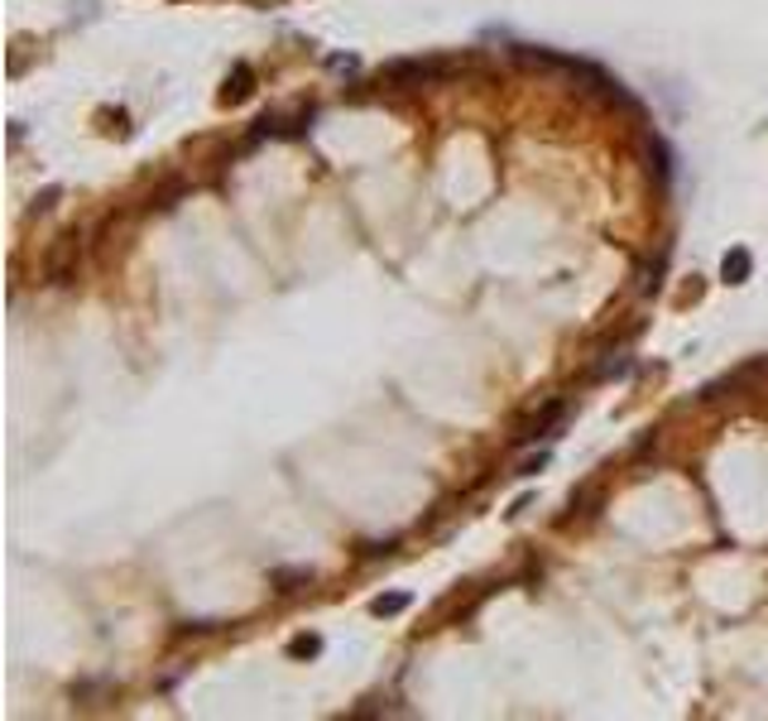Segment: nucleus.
Instances as JSON below:
<instances>
[{
  "instance_id": "nucleus-1",
  "label": "nucleus",
  "mask_w": 768,
  "mask_h": 721,
  "mask_svg": "<svg viewBox=\"0 0 768 721\" xmlns=\"http://www.w3.org/2000/svg\"><path fill=\"white\" fill-rule=\"evenodd\" d=\"M447 63H432V58H399V63L380 68V82L385 87H423L432 78H442Z\"/></svg>"
},
{
  "instance_id": "nucleus-2",
  "label": "nucleus",
  "mask_w": 768,
  "mask_h": 721,
  "mask_svg": "<svg viewBox=\"0 0 768 721\" xmlns=\"http://www.w3.org/2000/svg\"><path fill=\"white\" fill-rule=\"evenodd\" d=\"M562 414H567V404H562V399H553V404H543V409H539V414H533V418H529V424H524V428H519V433H514V443H539V438H543V433H547V428H557V424H562Z\"/></svg>"
},
{
  "instance_id": "nucleus-3",
  "label": "nucleus",
  "mask_w": 768,
  "mask_h": 721,
  "mask_svg": "<svg viewBox=\"0 0 768 721\" xmlns=\"http://www.w3.org/2000/svg\"><path fill=\"white\" fill-rule=\"evenodd\" d=\"M255 92V72H250V63H236V72L226 78V92H222V106H240L245 97Z\"/></svg>"
},
{
  "instance_id": "nucleus-4",
  "label": "nucleus",
  "mask_w": 768,
  "mask_h": 721,
  "mask_svg": "<svg viewBox=\"0 0 768 721\" xmlns=\"http://www.w3.org/2000/svg\"><path fill=\"white\" fill-rule=\"evenodd\" d=\"M78 255V231H68L63 236V245L53 251V260H49V274H53V284H63L68 280V260Z\"/></svg>"
},
{
  "instance_id": "nucleus-5",
  "label": "nucleus",
  "mask_w": 768,
  "mask_h": 721,
  "mask_svg": "<svg viewBox=\"0 0 768 721\" xmlns=\"http://www.w3.org/2000/svg\"><path fill=\"white\" fill-rule=\"evenodd\" d=\"M749 270H755V255H749V251H730V255H726V265H720V274H726V284H745V280H749Z\"/></svg>"
},
{
  "instance_id": "nucleus-6",
  "label": "nucleus",
  "mask_w": 768,
  "mask_h": 721,
  "mask_svg": "<svg viewBox=\"0 0 768 721\" xmlns=\"http://www.w3.org/2000/svg\"><path fill=\"white\" fill-rule=\"evenodd\" d=\"M303 582H313L308 568H274V587H279V591H298Z\"/></svg>"
},
{
  "instance_id": "nucleus-7",
  "label": "nucleus",
  "mask_w": 768,
  "mask_h": 721,
  "mask_svg": "<svg viewBox=\"0 0 768 721\" xmlns=\"http://www.w3.org/2000/svg\"><path fill=\"white\" fill-rule=\"evenodd\" d=\"M403 606H409V591H389V597H375L370 601V611L375 616H399Z\"/></svg>"
},
{
  "instance_id": "nucleus-8",
  "label": "nucleus",
  "mask_w": 768,
  "mask_h": 721,
  "mask_svg": "<svg viewBox=\"0 0 768 721\" xmlns=\"http://www.w3.org/2000/svg\"><path fill=\"white\" fill-rule=\"evenodd\" d=\"M288 654L313 659V654H322V640H317V634H294V640H288Z\"/></svg>"
},
{
  "instance_id": "nucleus-9",
  "label": "nucleus",
  "mask_w": 768,
  "mask_h": 721,
  "mask_svg": "<svg viewBox=\"0 0 768 721\" xmlns=\"http://www.w3.org/2000/svg\"><path fill=\"white\" fill-rule=\"evenodd\" d=\"M539 467H547V453H539V457H529V461H524V467H519V476H533V471H539Z\"/></svg>"
}]
</instances>
